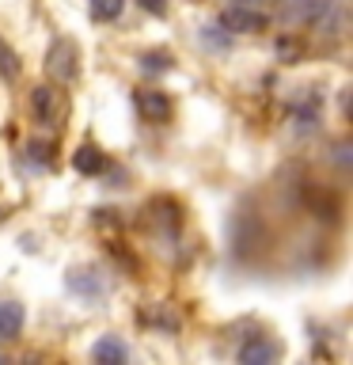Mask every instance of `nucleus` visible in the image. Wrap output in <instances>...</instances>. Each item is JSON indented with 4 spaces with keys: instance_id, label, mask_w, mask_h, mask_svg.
Instances as JSON below:
<instances>
[{
    "instance_id": "nucleus-1",
    "label": "nucleus",
    "mask_w": 353,
    "mask_h": 365,
    "mask_svg": "<svg viewBox=\"0 0 353 365\" xmlns=\"http://www.w3.org/2000/svg\"><path fill=\"white\" fill-rule=\"evenodd\" d=\"M330 8H334V0H281V19L285 23H307V27H315Z\"/></svg>"
},
{
    "instance_id": "nucleus-2",
    "label": "nucleus",
    "mask_w": 353,
    "mask_h": 365,
    "mask_svg": "<svg viewBox=\"0 0 353 365\" xmlns=\"http://www.w3.org/2000/svg\"><path fill=\"white\" fill-rule=\"evenodd\" d=\"M76 46L68 38H57L50 46V53H46V73H50L53 80H73L76 76Z\"/></svg>"
},
{
    "instance_id": "nucleus-3",
    "label": "nucleus",
    "mask_w": 353,
    "mask_h": 365,
    "mask_svg": "<svg viewBox=\"0 0 353 365\" xmlns=\"http://www.w3.org/2000/svg\"><path fill=\"white\" fill-rule=\"evenodd\" d=\"M221 31H236V34H258V31H266V16L255 8H243V4H236V8H228L224 16H221Z\"/></svg>"
},
{
    "instance_id": "nucleus-4",
    "label": "nucleus",
    "mask_w": 353,
    "mask_h": 365,
    "mask_svg": "<svg viewBox=\"0 0 353 365\" xmlns=\"http://www.w3.org/2000/svg\"><path fill=\"white\" fill-rule=\"evenodd\" d=\"M31 107H34V118H38L42 125H50V122H61V114H65V99H61V91L57 88H34V96H31Z\"/></svg>"
},
{
    "instance_id": "nucleus-5",
    "label": "nucleus",
    "mask_w": 353,
    "mask_h": 365,
    "mask_svg": "<svg viewBox=\"0 0 353 365\" xmlns=\"http://www.w3.org/2000/svg\"><path fill=\"white\" fill-rule=\"evenodd\" d=\"M133 103H137V110H141L144 122H167L171 118V99L164 96V91H156V88L137 91Z\"/></svg>"
},
{
    "instance_id": "nucleus-6",
    "label": "nucleus",
    "mask_w": 353,
    "mask_h": 365,
    "mask_svg": "<svg viewBox=\"0 0 353 365\" xmlns=\"http://www.w3.org/2000/svg\"><path fill=\"white\" fill-rule=\"evenodd\" d=\"M239 361L243 365H270V361H278V342H270V339H247L243 346H239Z\"/></svg>"
},
{
    "instance_id": "nucleus-7",
    "label": "nucleus",
    "mask_w": 353,
    "mask_h": 365,
    "mask_svg": "<svg viewBox=\"0 0 353 365\" xmlns=\"http://www.w3.org/2000/svg\"><path fill=\"white\" fill-rule=\"evenodd\" d=\"M91 358H95L99 365H118L130 358V350H125V342L122 339H114V335H102L95 346H91Z\"/></svg>"
},
{
    "instance_id": "nucleus-8",
    "label": "nucleus",
    "mask_w": 353,
    "mask_h": 365,
    "mask_svg": "<svg viewBox=\"0 0 353 365\" xmlns=\"http://www.w3.org/2000/svg\"><path fill=\"white\" fill-rule=\"evenodd\" d=\"M73 168L80 171V175H99V171L107 168V160H102V153L95 145H80L73 153Z\"/></svg>"
},
{
    "instance_id": "nucleus-9",
    "label": "nucleus",
    "mask_w": 353,
    "mask_h": 365,
    "mask_svg": "<svg viewBox=\"0 0 353 365\" xmlns=\"http://www.w3.org/2000/svg\"><path fill=\"white\" fill-rule=\"evenodd\" d=\"M23 304L19 301H4L0 304V339H16L19 327H23Z\"/></svg>"
},
{
    "instance_id": "nucleus-10",
    "label": "nucleus",
    "mask_w": 353,
    "mask_h": 365,
    "mask_svg": "<svg viewBox=\"0 0 353 365\" xmlns=\"http://www.w3.org/2000/svg\"><path fill=\"white\" fill-rule=\"evenodd\" d=\"M88 8H91V19H95V23H110V19L122 16L125 0H91Z\"/></svg>"
},
{
    "instance_id": "nucleus-11",
    "label": "nucleus",
    "mask_w": 353,
    "mask_h": 365,
    "mask_svg": "<svg viewBox=\"0 0 353 365\" xmlns=\"http://www.w3.org/2000/svg\"><path fill=\"white\" fill-rule=\"evenodd\" d=\"M0 76L4 80H16L19 76V57H16V50L0 38Z\"/></svg>"
},
{
    "instance_id": "nucleus-12",
    "label": "nucleus",
    "mask_w": 353,
    "mask_h": 365,
    "mask_svg": "<svg viewBox=\"0 0 353 365\" xmlns=\"http://www.w3.org/2000/svg\"><path fill=\"white\" fill-rule=\"evenodd\" d=\"M141 68H144V73H167V68H171V57L159 53V50H152V53L141 57Z\"/></svg>"
},
{
    "instance_id": "nucleus-13",
    "label": "nucleus",
    "mask_w": 353,
    "mask_h": 365,
    "mask_svg": "<svg viewBox=\"0 0 353 365\" xmlns=\"http://www.w3.org/2000/svg\"><path fill=\"white\" fill-rule=\"evenodd\" d=\"M27 153H31L34 164H53V148L46 145V141H31V145H27Z\"/></svg>"
},
{
    "instance_id": "nucleus-14",
    "label": "nucleus",
    "mask_w": 353,
    "mask_h": 365,
    "mask_svg": "<svg viewBox=\"0 0 353 365\" xmlns=\"http://www.w3.org/2000/svg\"><path fill=\"white\" fill-rule=\"evenodd\" d=\"M137 4H141L144 11H152V16H164L167 11V0H137Z\"/></svg>"
},
{
    "instance_id": "nucleus-15",
    "label": "nucleus",
    "mask_w": 353,
    "mask_h": 365,
    "mask_svg": "<svg viewBox=\"0 0 353 365\" xmlns=\"http://www.w3.org/2000/svg\"><path fill=\"white\" fill-rule=\"evenodd\" d=\"M205 38H209L213 46H224V42H228L224 34H221V27H209V31H205Z\"/></svg>"
},
{
    "instance_id": "nucleus-16",
    "label": "nucleus",
    "mask_w": 353,
    "mask_h": 365,
    "mask_svg": "<svg viewBox=\"0 0 353 365\" xmlns=\"http://www.w3.org/2000/svg\"><path fill=\"white\" fill-rule=\"evenodd\" d=\"M334 160L346 168V164H349V145H338V148H334Z\"/></svg>"
},
{
    "instance_id": "nucleus-17",
    "label": "nucleus",
    "mask_w": 353,
    "mask_h": 365,
    "mask_svg": "<svg viewBox=\"0 0 353 365\" xmlns=\"http://www.w3.org/2000/svg\"><path fill=\"white\" fill-rule=\"evenodd\" d=\"M236 4H243V8H255V4H262V0H236Z\"/></svg>"
}]
</instances>
